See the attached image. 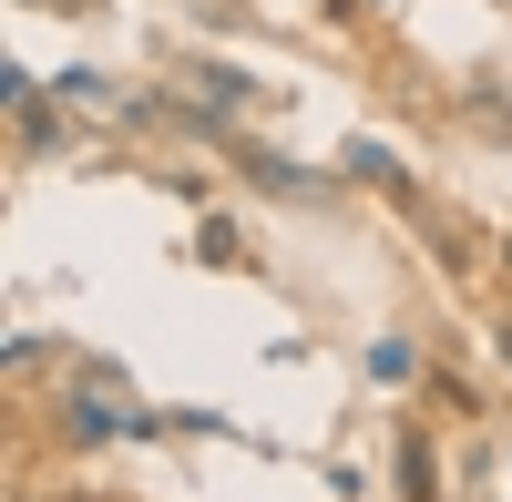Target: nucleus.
<instances>
[{"instance_id": "1", "label": "nucleus", "mask_w": 512, "mask_h": 502, "mask_svg": "<svg viewBox=\"0 0 512 502\" xmlns=\"http://www.w3.org/2000/svg\"><path fill=\"white\" fill-rule=\"evenodd\" d=\"M21 11H72V0H21Z\"/></svg>"}]
</instances>
